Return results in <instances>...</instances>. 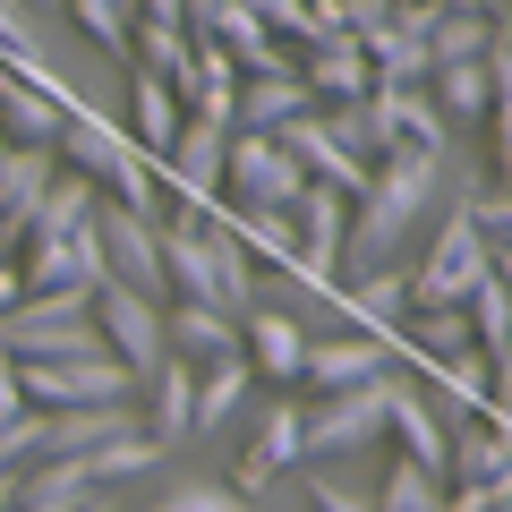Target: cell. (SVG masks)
I'll return each mask as SVG.
<instances>
[{"label": "cell", "mask_w": 512, "mask_h": 512, "mask_svg": "<svg viewBox=\"0 0 512 512\" xmlns=\"http://www.w3.org/2000/svg\"><path fill=\"white\" fill-rule=\"evenodd\" d=\"M504 256L487 248V239L461 222V197H453V214H444V231L427 239V256H419V274H410V308H461V299L478 291V282L495 274Z\"/></svg>", "instance_id": "cell-3"}, {"label": "cell", "mask_w": 512, "mask_h": 512, "mask_svg": "<svg viewBox=\"0 0 512 512\" xmlns=\"http://www.w3.org/2000/svg\"><path fill=\"white\" fill-rule=\"evenodd\" d=\"M163 461L171 453L146 436V427H128V436H111V444H94V453H86V478H94V487H128V478L163 470Z\"/></svg>", "instance_id": "cell-27"}, {"label": "cell", "mask_w": 512, "mask_h": 512, "mask_svg": "<svg viewBox=\"0 0 512 512\" xmlns=\"http://www.w3.org/2000/svg\"><path fill=\"white\" fill-rule=\"evenodd\" d=\"M461 9H487V18H495V26H504V0H461Z\"/></svg>", "instance_id": "cell-38"}, {"label": "cell", "mask_w": 512, "mask_h": 512, "mask_svg": "<svg viewBox=\"0 0 512 512\" xmlns=\"http://www.w3.org/2000/svg\"><path fill=\"white\" fill-rule=\"evenodd\" d=\"M86 316H94V333H103V350H111V359H120L137 384H146L154 367L171 359V350H163V299H146V291H120V282H94Z\"/></svg>", "instance_id": "cell-5"}, {"label": "cell", "mask_w": 512, "mask_h": 512, "mask_svg": "<svg viewBox=\"0 0 512 512\" xmlns=\"http://www.w3.org/2000/svg\"><path fill=\"white\" fill-rule=\"evenodd\" d=\"M299 461H308V402H299V393H282V402H265V419H256V444L239 453V478H231V487L256 504V495L274 487L282 470H299Z\"/></svg>", "instance_id": "cell-9"}, {"label": "cell", "mask_w": 512, "mask_h": 512, "mask_svg": "<svg viewBox=\"0 0 512 512\" xmlns=\"http://www.w3.org/2000/svg\"><path fill=\"white\" fill-rule=\"evenodd\" d=\"M495 35H504V26H495L487 9H461V0H436V26H427V60H436V69H444V60H478Z\"/></svg>", "instance_id": "cell-25"}, {"label": "cell", "mask_w": 512, "mask_h": 512, "mask_svg": "<svg viewBox=\"0 0 512 512\" xmlns=\"http://www.w3.org/2000/svg\"><path fill=\"white\" fill-rule=\"evenodd\" d=\"M52 163H60V171H77L94 197L128 205V214H146V222H163V214H171L163 188H154V163L128 146V128L111 120V111H94V103H69V120H60V137H52Z\"/></svg>", "instance_id": "cell-2"}, {"label": "cell", "mask_w": 512, "mask_h": 512, "mask_svg": "<svg viewBox=\"0 0 512 512\" xmlns=\"http://www.w3.org/2000/svg\"><path fill=\"white\" fill-rule=\"evenodd\" d=\"M77 512H120V495H111V487H94V495H86Z\"/></svg>", "instance_id": "cell-36"}, {"label": "cell", "mask_w": 512, "mask_h": 512, "mask_svg": "<svg viewBox=\"0 0 512 512\" xmlns=\"http://www.w3.org/2000/svg\"><path fill=\"white\" fill-rule=\"evenodd\" d=\"M60 18H69L77 35L94 43V52H111V60H128V26H137V18H128L120 0H60Z\"/></svg>", "instance_id": "cell-30"}, {"label": "cell", "mask_w": 512, "mask_h": 512, "mask_svg": "<svg viewBox=\"0 0 512 512\" xmlns=\"http://www.w3.org/2000/svg\"><path fill=\"white\" fill-rule=\"evenodd\" d=\"M299 111H316V94L291 77H239L231 86V128H256V137H274V128H291Z\"/></svg>", "instance_id": "cell-18"}, {"label": "cell", "mask_w": 512, "mask_h": 512, "mask_svg": "<svg viewBox=\"0 0 512 512\" xmlns=\"http://www.w3.org/2000/svg\"><path fill=\"white\" fill-rule=\"evenodd\" d=\"M231 239L248 248V265L256 274H291L299 265V231H291V205H231Z\"/></svg>", "instance_id": "cell-19"}, {"label": "cell", "mask_w": 512, "mask_h": 512, "mask_svg": "<svg viewBox=\"0 0 512 512\" xmlns=\"http://www.w3.org/2000/svg\"><path fill=\"white\" fill-rule=\"evenodd\" d=\"M299 86H308L316 111H325V103H359V94L376 86V69H367L359 43H316V52H299Z\"/></svg>", "instance_id": "cell-20"}, {"label": "cell", "mask_w": 512, "mask_h": 512, "mask_svg": "<svg viewBox=\"0 0 512 512\" xmlns=\"http://www.w3.org/2000/svg\"><path fill=\"white\" fill-rule=\"evenodd\" d=\"M180 9H188V35H197V26H205V18L222 9V0H180Z\"/></svg>", "instance_id": "cell-35"}, {"label": "cell", "mask_w": 512, "mask_h": 512, "mask_svg": "<svg viewBox=\"0 0 512 512\" xmlns=\"http://www.w3.org/2000/svg\"><path fill=\"white\" fill-rule=\"evenodd\" d=\"M18 299H26V282H18V256H9V265H0V316L18 308Z\"/></svg>", "instance_id": "cell-34"}, {"label": "cell", "mask_w": 512, "mask_h": 512, "mask_svg": "<svg viewBox=\"0 0 512 512\" xmlns=\"http://www.w3.org/2000/svg\"><path fill=\"white\" fill-rule=\"evenodd\" d=\"M18 393L26 410H86V402H137V376L111 350H94V359H18Z\"/></svg>", "instance_id": "cell-4"}, {"label": "cell", "mask_w": 512, "mask_h": 512, "mask_svg": "<svg viewBox=\"0 0 512 512\" xmlns=\"http://www.w3.org/2000/svg\"><path fill=\"white\" fill-rule=\"evenodd\" d=\"M9 256H18V222H0V265H9Z\"/></svg>", "instance_id": "cell-37"}, {"label": "cell", "mask_w": 512, "mask_h": 512, "mask_svg": "<svg viewBox=\"0 0 512 512\" xmlns=\"http://www.w3.org/2000/svg\"><path fill=\"white\" fill-rule=\"evenodd\" d=\"M128 427H137V402H86V410H43V453H60V461H86L94 444L128 436Z\"/></svg>", "instance_id": "cell-17"}, {"label": "cell", "mask_w": 512, "mask_h": 512, "mask_svg": "<svg viewBox=\"0 0 512 512\" xmlns=\"http://www.w3.org/2000/svg\"><path fill=\"white\" fill-rule=\"evenodd\" d=\"M393 359H402V350H393V342H376V333H308L299 384H316V393H350V384L393 376Z\"/></svg>", "instance_id": "cell-10"}, {"label": "cell", "mask_w": 512, "mask_h": 512, "mask_svg": "<svg viewBox=\"0 0 512 512\" xmlns=\"http://www.w3.org/2000/svg\"><path fill=\"white\" fill-rule=\"evenodd\" d=\"M384 436H393L402 461H419L427 478H444V427H436V410L419 402V384L384 376Z\"/></svg>", "instance_id": "cell-14"}, {"label": "cell", "mask_w": 512, "mask_h": 512, "mask_svg": "<svg viewBox=\"0 0 512 512\" xmlns=\"http://www.w3.org/2000/svg\"><path fill=\"white\" fill-rule=\"evenodd\" d=\"M26 461H43V410H18L0 427V470H26Z\"/></svg>", "instance_id": "cell-31"}, {"label": "cell", "mask_w": 512, "mask_h": 512, "mask_svg": "<svg viewBox=\"0 0 512 512\" xmlns=\"http://www.w3.org/2000/svg\"><path fill=\"white\" fill-rule=\"evenodd\" d=\"M94 222V188L77 180V171H60L52 188H43V205L26 214V239H77Z\"/></svg>", "instance_id": "cell-26"}, {"label": "cell", "mask_w": 512, "mask_h": 512, "mask_svg": "<svg viewBox=\"0 0 512 512\" xmlns=\"http://www.w3.org/2000/svg\"><path fill=\"white\" fill-rule=\"evenodd\" d=\"M18 410H26V393H18V359H0V427L18 419Z\"/></svg>", "instance_id": "cell-33"}, {"label": "cell", "mask_w": 512, "mask_h": 512, "mask_svg": "<svg viewBox=\"0 0 512 512\" xmlns=\"http://www.w3.org/2000/svg\"><path fill=\"white\" fill-rule=\"evenodd\" d=\"M60 120H69L60 94H35V86H18V77H0V146H52Z\"/></svg>", "instance_id": "cell-24"}, {"label": "cell", "mask_w": 512, "mask_h": 512, "mask_svg": "<svg viewBox=\"0 0 512 512\" xmlns=\"http://www.w3.org/2000/svg\"><path fill=\"white\" fill-rule=\"evenodd\" d=\"M367 444H384V376L308 402V461H350Z\"/></svg>", "instance_id": "cell-8"}, {"label": "cell", "mask_w": 512, "mask_h": 512, "mask_svg": "<svg viewBox=\"0 0 512 512\" xmlns=\"http://www.w3.org/2000/svg\"><path fill=\"white\" fill-rule=\"evenodd\" d=\"M52 180H60L52 146H0V222H18V239H26V214L43 205Z\"/></svg>", "instance_id": "cell-21"}, {"label": "cell", "mask_w": 512, "mask_h": 512, "mask_svg": "<svg viewBox=\"0 0 512 512\" xmlns=\"http://www.w3.org/2000/svg\"><path fill=\"white\" fill-rule=\"evenodd\" d=\"M299 470H308V512H376V504H367L359 487H342V478H325L316 461H299Z\"/></svg>", "instance_id": "cell-32"}, {"label": "cell", "mask_w": 512, "mask_h": 512, "mask_svg": "<svg viewBox=\"0 0 512 512\" xmlns=\"http://www.w3.org/2000/svg\"><path fill=\"white\" fill-rule=\"evenodd\" d=\"M239 359L256 367L265 384H282V393H299V359H308V325L282 308H256L248 325H239Z\"/></svg>", "instance_id": "cell-12"}, {"label": "cell", "mask_w": 512, "mask_h": 512, "mask_svg": "<svg viewBox=\"0 0 512 512\" xmlns=\"http://www.w3.org/2000/svg\"><path fill=\"white\" fill-rule=\"evenodd\" d=\"M248 393H256V367L239 359H214V367H197V393H188V444H205V436H222V427L248 410Z\"/></svg>", "instance_id": "cell-13"}, {"label": "cell", "mask_w": 512, "mask_h": 512, "mask_svg": "<svg viewBox=\"0 0 512 512\" xmlns=\"http://www.w3.org/2000/svg\"><path fill=\"white\" fill-rule=\"evenodd\" d=\"M146 512H256V504L231 487V478H197V470H188V478H171Z\"/></svg>", "instance_id": "cell-29"}, {"label": "cell", "mask_w": 512, "mask_h": 512, "mask_svg": "<svg viewBox=\"0 0 512 512\" xmlns=\"http://www.w3.org/2000/svg\"><path fill=\"white\" fill-rule=\"evenodd\" d=\"M436 512H453V495H444V504H436Z\"/></svg>", "instance_id": "cell-39"}, {"label": "cell", "mask_w": 512, "mask_h": 512, "mask_svg": "<svg viewBox=\"0 0 512 512\" xmlns=\"http://www.w3.org/2000/svg\"><path fill=\"white\" fill-rule=\"evenodd\" d=\"M180 120H188V111H180V94H171L163 77L128 69V120H120V128H128V146L146 154V163H163L171 137H180Z\"/></svg>", "instance_id": "cell-16"}, {"label": "cell", "mask_w": 512, "mask_h": 512, "mask_svg": "<svg viewBox=\"0 0 512 512\" xmlns=\"http://www.w3.org/2000/svg\"><path fill=\"white\" fill-rule=\"evenodd\" d=\"M461 188H470V180H461ZM461 188H453V154H384V163L367 171V188L350 197L342 282L350 274H384V265L402 256V239L419 231L444 197H461Z\"/></svg>", "instance_id": "cell-1"}, {"label": "cell", "mask_w": 512, "mask_h": 512, "mask_svg": "<svg viewBox=\"0 0 512 512\" xmlns=\"http://www.w3.org/2000/svg\"><path fill=\"white\" fill-rule=\"evenodd\" d=\"M367 504H376V512H436V504H444V478H427L419 461L393 453V461H384V487L367 495Z\"/></svg>", "instance_id": "cell-28"}, {"label": "cell", "mask_w": 512, "mask_h": 512, "mask_svg": "<svg viewBox=\"0 0 512 512\" xmlns=\"http://www.w3.org/2000/svg\"><path fill=\"white\" fill-rule=\"evenodd\" d=\"M86 495H94L86 461H60V453H43V461H26V470H18V504H9V512H77Z\"/></svg>", "instance_id": "cell-23"}, {"label": "cell", "mask_w": 512, "mask_h": 512, "mask_svg": "<svg viewBox=\"0 0 512 512\" xmlns=\"http://www.w3.org/2000/svg\"><path fill=\"white\" fill-rule=\"evenodd\" d=\"M333 299H342L350 333H376V342H393V325L410 316V274H402V265H384V274H350Z\"/></svg>", "instance_id": "cell-15"}, {"label": "cell", "mask_w": 512, "mask_h": 512, "mask_svg": "<svg viewBox=\"0 0 512 512\" xmlns=\"http://www.w3.org/2000/svg\"><path fill=\"white\" fill-rule=\"evenodd\" d=\"M419 402L436 410V427L453 436V427H470V419H495V367L478 359V350H461V359H427L419 367Z\"/></svg>", "instance_id": "cell-11"}, {"label": "cell", "mask_w": 512, "mask_h": 512, "mask_svg": "<svg viewBox=\"0 0 512 512\" xmlns=\"http://www.w3.org/2000/svg\"><path fill=\"white\" fill-rule=\"evenodd\" d=\"M299 188H308V171L291 163L282 137L231 128V146H222V197H231V205H291Z\"/></svg>", "instance_id": "cell-6"}, {"label": "cell", "mask_w": 512, "mask_h": 512, "mask_svg": "<svg viewBox=\"0 0 512 512\" xmlns=\"http://www.w3.org/2000/svg\"><path fill=\"white\" fill-rule=\"evenodd\" d=\"M222 146H231V128H214V120H180L171 154L154 163V188H163V205L214 214V197H222Z\"/></svg>", "instance_id": "cell-7"}, {"label": "cell", "mask_w": 512, "mask_h": 512, "mask_svg": "<svg viewBox=\"0 0 512 512\" xmlns=\"http://www.w3.org/2000/svg\"><path fill=\"white\" fill-rule=\"evenodd\" d=\"M163 350H171V359H188V367H214V359H231V350H239V325H231V316H214V308H163Z\"/></svg>", "instance_id": "cell-22"}]
</instances>
